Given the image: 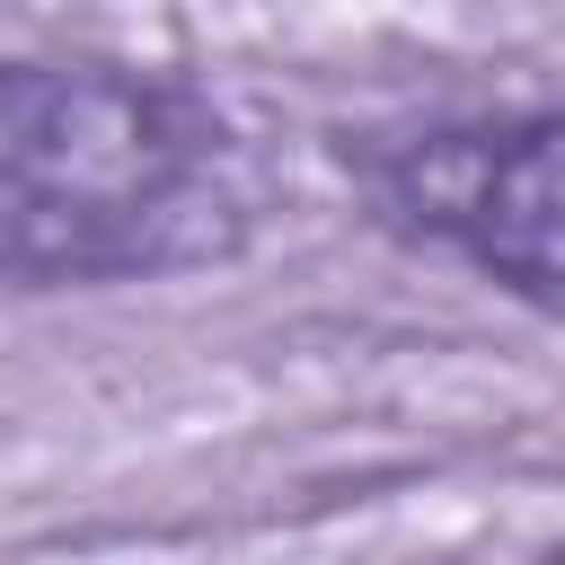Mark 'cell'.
<instances>
[{
	"mask_svg": "<svg viewBox=\"0 0 565 565\" xmlns=\"http://www.w3.org/2000/svg\"><path fill=\"white\" fill-rule=\"evenodd\" d=\"M371 212L477 265L530 309H556V115H441L406 132H362L344 141Z\"/></svg>",
	"mask_w": 565,
	"mask_h": 565,
	"instance_id": "2",
	"label": "cell"
},
{
	"mask_svg": "<svg viewBox=\"0 0 565 565\" xmlns=\"http://www.w3.org/2000/svg\"><path fill=\"white\" fill-rule=\"evenodd\" d=\"M274 159L177 71L9 53L0 62V282L106 291L256 247Z\"/></svg>",
	"mask_w": 565,
	"mask_h": 565,
	"instance_id": "1",
	"label": "cell"
}]
</instances>
